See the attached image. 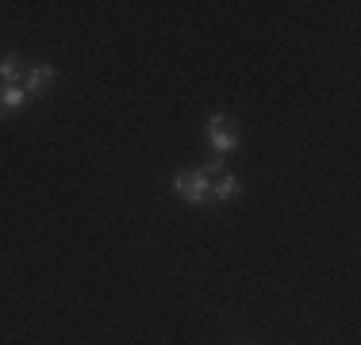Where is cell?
<instances>
[{
    "label": "cell",
    "mask_w": 361,
    "mask_h": 345,
    "mask_svg": "<svg viewBox=\"0 0 361 345\" xmlns=\"http://www.w3.org/2000/svg\"><path fill=\"white\" fill-rule=\"evenodd\" d=\"M208 146L216 150V158H227V153L238 150V142H243V134H238V119L227 115V111H216V115L208 119Z\"/></svg>",
    "instance_id": "6da1fadb"
},
{
    "label": "cell",
    "mask_w": 361,
    "mask_h": 345,
    "mask_svg": "<svg viewBox=\"0 0 361 345\" xmlns=\"http://www.w3.org/2000/svg\"><path fill=\"white\" fill-rule=\"evenodd\" d=\"M173 192H177L185 203H196V207L216 203V200H212V180L204 177L200 169H180L177 177H173Z\"/></svg>",
    "instance_id": "7a4b0ae2"
},
{
    "label": "cell",
    "mask_w": 361,
    "mask_h": 345,
    "mask_svg": "<svg viewBox=\"0 0 361 345\" xmlns=\"http://www.w3.org/2000/svg\"><path fill=\"white\" fill-rule=\"evenodd\" d=\"M27 73H31V62L23 54H4L0 58V84H20L23 89V81H27Z\"/></svg>",
    "instance_id": "3957f363"
},
{
    "label": "cell",
    "mask_w": 361,
    "mask_h": 345,
    "mask_svg": "<svg viewBox=\"0 0 361 345\" xmlns=\"http://www.w3.org/2000/svg\"><path fill=\"white\" fill-rule=\"evenodd\" d=\"M54 81H58V69L50 65V62H42V65H31L27 81H23V92H27V100H31V96H42V92H47Z\"/></svg>",
    "instance_id": "277c9868"
},
{
    "label": "cell",
    "mask_w": 361,
    "mask_h": 345,
    "mask_svg": "<svg viewBox=\"0 0 361 345\" xmlns=\"http://www.w3.org/2000/svg\"><path fill=\"white\" fill-rule=\"evenodd\" d=\"M23 108H27V92L20 84H0V119H12Z\"/></svg>",
    "instance_id": "5b68a950"
},
{
    "label": "cell",
    "mask_w": 361,
    "mask_h": 345,
    "mask_svg": "<svg viewBox=\"0 0 361 345\" xmlns=\"http://www.w3.org/2000/svg\"><path fill=\"white\" fill-rule=\"evenodd\" d=\"M238 192H243V180H238V177H219L216 184H212V200H216V203L238 200Z\"/></svg>",
    "instance_id": "8992f818"
}]
</instances>
